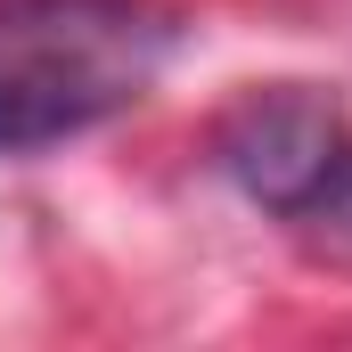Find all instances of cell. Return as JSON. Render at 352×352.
Wrapping results in <instances>:
<instances>
[{
  "label": "cell",
  "instance_id": "cell-1",
  "mask_svg": "<svg viewBox=\"0 0 352 352\" xmlns=\"http://www.w3.org/2000/svg\"><path fill=\"white\" fill-rule=\"evenodd\" d=\"M173 41L156 0H0V156L115 123L156 90Z\"/></svg>",
  "mask_w": 352,
  "mask_h": 352
},
{
  "label": "cell",
  "instance_id": "cell-3",
  "mask_svg": "<svg viewBox=\"0 0 352 352\" xmlns=\"http://www.w3.org/2000/svg\"><path fill=\"white\" fill-rule=\"evenodd\" d=\"M295 221H303V230H311L328 254H344V263H352V156L328 173V188H320V197H311Z\"/></svg>",
  "mask_w": 352,
  "mask_h": 352
},
{
  "label": "cell",
  "instance_id": "cell-2",
  "mask_svg": "<svg viewBox=\"0 0 352 352\" xmlns=\"http://www.w3.org/2000/svg\"><path fill=\"white\" fill-rule=\"evenodd\" d=\"M213 156H221V173L238 180V197H254L263 213H303L328 173L352 156L344 140V115L320 98V90L303 82H270V90H246L230 115H221V131H213Z\"/></svg>",
  "mask_w": 352,
  "mask_h": 352
}]
</instances>
